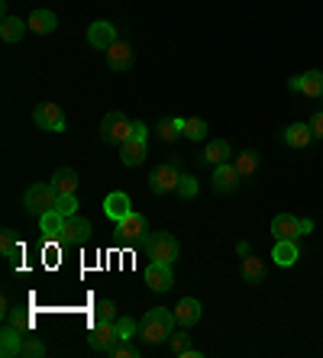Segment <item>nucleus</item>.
<instances>
[{"label": "nucleus", "mask_w": 323, "mask_h": 358, "mask_svg": "<svg viewBox=\"0 0 323 358\" xmlns=\"http://www.w3.org/2000/svg\"><path fill=\"white\" fill-rule=\"evenodd\" d=\"M175 323H178L175 310H168V306H152V310H146V316H142L140 336L146 339L149 346L168 342V339H172V333H175Z\"/></svg>", "instance_id": "nucleus-1"}, {"label": "nucleus", "mask_w": 323, "mask_h": 358, "mask_svg": "<svg viewBox=\"0 0 323 358\" xmlns=\"http://www.w3.org/2000/svg\"><path fill=\"white\" fill-rule=\"evenodd\" d=\"M133 123H136V120L123 116L120 110H110V113L100 120V139H104L107 146H126L129 139H133Z\"/></svg>", "instance_id": "nucleus-2"}, {"label": "nucleus", "mask_w": 323, "mask_h": 358, "mask_svg": "<svg viewBox=\"0 0 323 358\" xmlns=\"http://www.w3.org/2000/svg\"><path fill=\"white\" fill-rule=\"evenodd\" d=\"M55 201H58V190L55 184H32L26 194H23V207L32 213V216H43L45 210H55Z\"/></svg>", "instance_id": "nucleus-3"}, {"label": "nucleus", "mask_w": 323, "mask_h": 358, "mask_svg": "<svg viewBox=\"0 0 323 358\" xmlns=\"http://www.w3.org/2000/svg\"><path fill=\"white\" fill-rule=\"evenodd\" d=\"M178 181H181L178 158H175V161H162V165H155L149 175V190L152 194H172V190H178Z\"/></svg>", "instance_id": "nucleus-4"}, {"label": "nucleus", "mask_w": 323, "mask_h": 358, "mask_svg": "<svg viewBox=\"0 0 323 358\" xmlns=\"http://www.w3.org/2000/svg\"><path fill=\"white\" fill-rule=\"evenodd\" d=\"M146 249H149L152 262H168V265H172L175 258H178V252H181V245H178V239H175L172 232H152Z\"/></svg>", "instance_id": "nucleus-5"}, {"label": "nucleus", "mask_w": 323, "mask_h": 358, "mask_svg": "<svg viewBox=\"0 0 323 358\" xmlns=\"http://www.w3.org/2000/svg\"><path fill=\"white\" fill-rule=\"evenodd\" d=\"M91 232H94V226L85 220V216H65V226L62 232H58V243L68 249V245H85L87 239H91Z\"/></svg>", "instance_id": "nucleus-6"}, {"label": "nucleus", "mask_w": 323, "mask_h": 358, "mask_svg": "<svg viewBox=\"0 0 323 358\" xmlns=\"http://www.w3.org/2000/svg\"><path fill=\"white\" fill-rule=\"evenodd\" d=\"M120 342L117 336V326H113V320H97L91 333H87V346L97 348V352H110V348Z\"/></svg>", "instance_id": "nucleus-7"}, {"label": "nucleus", "mask_w": 323, "mask_h": 358, "mask_svg": "<svg viewBox=\"0 0 323 358\" xmlns=\"http://www.w3.org/2000/svg\"><path fill=\"white\" fill-rule=\"evenodd\" d=\"M32 123L39 129H49V133H65V129H68L65 113L58 110V104H39L32 110Z\"/></svg>", "instance_id": "nucleus-8"}, {"label": "nucleus", "mask_w": 323, "mask_h": 358, "mask_svg": "<svg viewBox=\"0 0 323 358\" xmlns=\"http://www.w3.org/2000/svg\"><path fill=\"white\" fill-rule=\"evenodd\" d=\"M87 43H91V49H97V52H107L110 45L117 43V26L107 20H94L87 26Z\"/></svg>", "instance_id": "nucleus-9"}, {"label": "nucleus", "mask_w": 323, "mask_h": 358, "mask_svg": "<svg viewBox=\"0 0 323 358\" xmlns=\"http://www.w3.org/2000/svg\"><path fill=\"white\" fill-rule=\"evenodd\" d=\"M146 284H149L155 294H165V291L175 284L172 265L168 262H149V268H146Z\"/></svg>", "instance_id": "nucleus-10"}, {"label": "nucleus", "mask_w": 323, "mask_h": 358, "mask_svg": "<svg viewBox=\"0 0 323 358\" xmlns=\"http://www.w3.org/2000/svg\"><path fill=\"white\" fill-rule=\"evenodd\" d=\"M149 232V223H146V216L136 210H129L123 220L117 223V236L120 239H129V243H136V239H142Z\"/></svg>", "instance_id": "nucleus-11"}, {"label": "nucleus", "mask_w": 323, "mask_h": 358, "mask_svg": "<svg viewBox=\"0 0 323 358\" xmlns=\"http://www.w3.org/2000/svg\"><path fill=\"white\" fill-rule=\"evenodd\" d=\"M239 181H243V175L236 171L233 161H220V165H214V190H220V194H233V190L239 188Z\"/></svg>", "instance_id": "nucleus-12"}, {"label": "nucleus", "mask_w": 323, "mask_h": 358, "mask_svg": "<svg viewBox=\"0 0 323 358\" xmlns=\"http://www.w3.org/2000/svg\"><path fill=\"white\" fill-rule=\"evenodd\" d=\"M291 91H298L304 97H323V71H304L288 81Z\"/></svg>", "instance_id": "nucleus-13"}, {"label": "nucleus", "mask_w": 323, "mask_h": 358, "mask_svg": "<svg viewBox=\"0 0 323 358\" xmlns=\"http://www.w3.org/2000/svg\"><path fill=\"white\" fill-rule=\"evenodd\" d=\"M23 342H26V336H23V329L16 326H3V333H0V355L3 358H23Z\"/></svg>", "instance_id": "nucleus-14"}, {"label": "nucleus", "mask_w": 323, "mask_h": 358, "mask_svg": "<svg viewBox=\"0 0 323 358\" xmlns=\"http://www.w3.org/2000/svg\"><path fill=\"white\" fill-rule=\"evenodd\" d=\"M201 313H204V306H201V300H194V297H181L178 306H175L178 326H184V329H191L194 323H201Z\"/></svg>", "instance_id": "nucleus-15"}, {"label": "nucleus", "mask_w": 323, "mask_h": 358, "mask_svg": "<svg viewBox=\"0 0 323 358\" xmlns=\"http://www.w3.org/2000/svg\"><path fill=\"white\" fill-rule=\"evenodd\" d=\"M271 236H275V239H298V236H301V216L278 213V216L271 220Z\"/></svg>", "instance_id": "nucleus-16"}, {"label": "nucleus", "mask_w": 323, "mask_h": 358, "mask_svg": "<svg viewBox=\"0 0 323 358\" xmlns=\"http://www.w3.org/2000/svg\"><path fill=\"white\" fill-rule=\"evenodd\" d=\"M281 139H285V146H291V148H307L317 136H313L311 123H291V126L281 133Z\"/></svg>", "instance_id": "nucleus-17"}, {"label": "nucleus", "mask_w": 323, "mask_h": 358, "mask_svg": "<svg viewBox=\"0 0 323 358\" xmlns=\"http://www.w3.org/2000/svg\"><path fill=\"white\" fill-rule=\"evenodd\" d=\"M271 262L278 265V268H291V265L298 262V243H294V239H275Z\"/></svg>", "instance_id": "nucleus-18"}, {"label": "nucleus", "mask_w": 323, "mask_h": 358, "mask_svg": "<svg viewBox=\"0 0 323 358\" xmlns=\"http://www.w3.org/2000/svg\"><path fill=\"white\" fill-rule=\"evenodd\" d=\"M129 210H133V203H129V194H123V190H113L107 201H104V213H107L113 223H120Z\"/></svg>", "instance_id": "nucleus-19"}, {"label": "nucleus", "mask_w": 323, "mask_h": 358, "mask_svg": "<svg viewBox=\"0 0 323 358\" xmlns=\"http://www.w3.org/2000/svg\"><path fill=\"white\" fill-rule=\"evenodd\" d=\"M120 158H123V165L126 168H136V165H142L146 161V139H129L126 146H120Z\"/></svg>", "instance_id": "nucleus-20"}, {"label": "nucleus", "mask_w": 323, "mask_h": 358, "mask_svg": "<svg viewBox=\"0 0 323 358\" xmlns=\"http://www.w3.org/2000/svg\"><path fill=\"white\" fill-rule=\"evenodd\" d=\"M26 30H30V23L20 20V16H3L0 20V39L3 43H20L26 36Z\"/></svg>", "instance_id": "nucleus-21"}, {"label": "nucleus", "mask_w": 323, "mask_h": 358, "mask_svg": "<svg viewBox=\"0 0 323 358\" xmlns=\"http://www.w3.org/2000/svg\"><path fill=\"white\" fill-rule=\"evenodd\" d=\"M107 65L113 68V71H126L129 65H133V49H129L126 43H120V39H117V43L107 49Z\"/></svg>", "instance_id": "nucleus-22"}, {"label": "nucleus", "mask_w": 323, "mask_h": 358, "mask_svg": "<svg viewBox=\"0 0 323 358\" xmlns=\"http://www.w3.org/2000/svg\"><path fill=\"white\" fill-rule=\"evenodd\" d=\"M26 23H30V30L39 32V36H49V32L58 30V16H55L52 10H32Z\"/></svg>", "instance_id": "nucleus-23"}, {"label": "nucleus", "mask_w": 323, "mask_h": 358, "mask_svg": "<svg viewBox=\"0 0 323 358\" xmlns=\"http://www.w3.org/2000/svg\"><path fill=\"white\" fill-rule=\"evenodd\" d=\"M0 252H3V258L16 268L20 265V258H23V245L16 243V232L13 230H3V236H0Z\"/></svg>", "instance_id": "nucleus-24"}, {"label": "nucleus", "mask_w": 323, "mask_h": 358, "mask_svg": "<svg viewBox=\"0 0 323 358\" xmlns=\"http://www.w3.org/2000/svg\"><path fill=\"white\" fill-rule=\"evenodd\" d=\"M62 226H65V216L58 210H45L43 216H39V230H43L45 239H55V243H58V232H62Z\"/></svg>", "instance_id": "nucleus-25"}, {"label": "nucleus", "mask_w": 323, "mask_h": 358, "mask_svg": "<svg viewBox=\"0 0 323 358\" xmlns=\"http://www.w3.org/2000/svg\"><path fill=\"white\" fill-rule=\"evenodd\" d=\"M243 281L246 284H262L265 281V265H262V258H256V255H246L243 258Z\"/></svg>", "instance_id": "nucleus-26"}, {"label": "nucleus", "mask_w": 323, "mask_h": 358, "mask_svg": "<svg viewBox=\"0 0 323 358\" xmlns=\"http://www.w3.org/2000/svg\"><path fill=\"white\" fill-rule=\"evenodd\" d=\"M230 152H233V148H230L226 139H210L207 148H204V161H207V165H220V161H226Z\"/></svg>", "instance_id": "nucleus-27"}, {"label": "nucleus", "mask_w": 323, "mask_h": 358, "mask_svg": "<svg viewBox=\"0 0 323 358\" xmlns=\"http://www.w3.org/2000/svg\"><path fill=\"white\" fill-rule=\"evenodd\" d=\"M52 184H55V190L58 194H75V188H78V171L75 168H58L52 175Z\"/></svg>", "instance_id": "nucleus-28"}, {"label": "nucleus", "mask_w": 323, "mask_h": 358, "mask_svg": "<svg viewBox=\"0 0 323 358\" xmlns=\"http://www.w3.org/2000/svg\"><path fill=\"white\" fill-rule=\"evenodd\" d=\"M184 123H188V120H181V116H175V120H162L159 126V139L162 142H175V139L178 136H184Z\"/></svg>", "instance_id": "nucleus-29"}, {"label": "nucleus", "mask_w": 323, "mask_h": 358, "mask_svg": "<svg viewBox=\"0 0 323 358\" xmlns=\"http://www.w3.org/2000/svg\"><path fill=\"white\" fill-rule=\"evenodd\" d=\"M233 165H236V171L243 175V178H249V175H252V171L258 168V152H252V148L239 152V155L233 158Z\"/></svg>", "instance_id": "nucleus-30"}, {"label": "nucleus", "mask_w": 323, "mask_h": 358, "mask_svg": "<svg viewBox=\"0 0 323 358\" xmlns=\"http://www.w3.org/2000/svg\"><path fill=\"white\" fill-rule=\"evenodd\" d=\"M3 316H7V323H10V326L23 329V333H26V329L32 326V320H30V313H26V310H20V306H16V310H10V306L3 304Z\"/></svg>", "instance_id": "nucleus-31"}, {"label": "nucleus", "mask_w": 323, "mask_h": 358, "mask_svg": "<svg viewBox=\"0 0 323 358\" xmlns=\"http://www.w3.org/2000/svg\"><path fill=\"white\" fill-rule=\"evenodd\" d=\"M113 326H117L120 342H129V339L136 336V320H133V316H117V320H113Z\"/></svg>", "instance_id": "nucleus-32"}, {"label": "nucleus", "mask_w": 323, "mask_h": 358, "mask_svg": "<svg viewBox=\"0 0 323 358\" xmlns=\"http://www.w3.org/2000/svg\"><path fill=\"white\" fill-rule=\"evenodd\" d=\"M184 139H191V142L207 139V123L204 120H188V123H184Z\"/></svg>", "instance_id": "nucleus-33"}, {"label": "nucleus", "mask_w": 323, "mask_h": 358, "mask_svg": "<svg viewBox=\"0 0 323 358\" xmlns=\"http://www.w3.org/2000/svg\"><path fill=\"white\" fill-rule=\"evenodd\" d=\"M181 201H191V197H197V178H191V175H181V181H178V190H175Z\"/></svg>", "instance_id": "nucleus-34"}, {"label": "nucleus", "mask_w": 323, "mask_h": 358, "mask_svg": "<svg viewBox=\"0 0 323 358\" xmlns=\"http://www.w3.org/2000/svg\"><path fill=\"white\" fill-rule=\"evenodd\" d=\"M55 210L62 213V216H75V213H78V197H75V194H58Z\"/></svg>", "instance_id": "nucleus-35"}, {"label": "nucleus", "mask_w": 323, "mask_h": 358, "mask_svg": "<svg viewBox=\"0 0 323 358\" xmlns=\"http://www.w3.org/2000/svg\"><path fill=\"white\" fill-rule=\"evenodd\" d=\"M168 346H172V355L175 358H181L188 348H191V336L188 333H175L172 339H168Z\"/></svg>", "instance_id": "nucleus-36"}, {"label": "nucleus", "mask_w": 323, "mask_h": 358, "mask_svg": "<svg viewBox=\"0 0 323 358\" xmlns=\"http://www.w3.org/2000/svg\"><path fill=\"white\" fill-rule=\"evenodd\" d=\"M39 355H45V346L39 339L26 336V342H23V358H39Z\"/></svg>", "instance_id": "nucleus-37"}, {"label": "nucleus", "mask_w": 323, "mask_h": 358, "mask_svg": "<svg viewBox=\"0 0 323 358\" xmlns=\"http://www.w3.org/2000/svg\"><path fill=\"white\" fill-rule=\"evenodd\" d=\"M107 355H113V358H140V348L129 346V342H117V346L110 348Z\"/></svg>", "instance_id": "nucleus-38"}, {"label": "nucleus", "mask_w": 323, "mask_h": 358, "mask_svg": "<svg viewBox=\"0 0 323 358\" xmlns=\"http://www.w3.org/2000/svg\"><path fill=\"white\" fill-rule=\"evenodd\" d=\"M97 320H117V306H113V300H100V304H97Z\"/></svg>", "instance_id": "nucleus-39"}, {"label": "nucleus", "mask_w": 323, "mask_h": 358, "mask_svg": "<svg viewBox=\"0 0 323 358\" xmlns=\"http://www.w3.org/2000/svg\"><path fill=\"white\" fill-rule=\"evenodd\" d=\"M311 129H313V136H317V139H323V110L311 116Z\"/></svg>", "instance_id": "nucleus-40"}, {"label": "nucleus", "mask_w": 323, "mask_h": 358, "mask_svg": "<svg viewBox=\"0 0 323 358\" xmlns=\"http://www.w3.org/2000/svg\"><path fill=\"white\" fill-rule=\"evenodd\" d=\"M133 136H136V139H146V123H133Z\"/></svg>", "instance_id": "nucleus-41"}, {"label": "nucleus", "mask_w": 323, "mask_h": 358, "mask_svg": "<svg viewBox=\"0 0 323 358\" xmlns=\"http://www.w3.org/2000/svg\"><path fill=\"white\" fill-rule=\"evenodd\" d=\"M307 232H313V220L304 216V220H301V236H307Z\"/></svg>", "instance_id": "nucleus-42"}, {"label": "nucleus", "mask_w": 323, "mask_h": 358, "mask_svg": "<svg viewBox=\"0 0 323 358\" xmlns=\"http://www.w3.org/2000/svg\"><path fill=\"white\" fill-rule=\"evenodd\" d=\"M236 252L243 255V258H246V255H252V249H249V243H239V245H236Z\"/></svg>", "instance_id": "nucleus-43"}, {"label": "nucleus", "mask_w": 323, "mask_h": 358, "mask_svg": "<svg viewBox=\"0 0 323 358\" xmlns=\"http://www.w3.org/2000/svg\"><path fill=\"white\" fill-rule=\"evenodd\" d=\"M320 100H323V97H320Z\"/></svg>", "instance_id": "nucleus-44"}]
</instances>
